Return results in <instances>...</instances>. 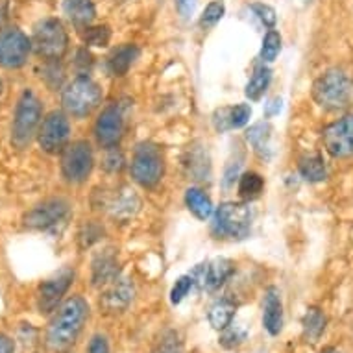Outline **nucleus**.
Masks as SVG:
<instances>
[{"label": "nucleus", "instance_id": "nucleus-7", "mask_svg": "<svg viewBox=\"0 0 353 353\" xmlns=\"http://www.w3.org/2000/svg\"><path fill=\"white\" fill-rule=\"evenodd\" d=\"M130 172L141 187H145V189L156 187L165 172V159H163L161 148L154 143L137 145L134 157H132Z\"/></svg>", "mask_w": 353, "mask_h": 353}, {"label": "nucleus", "instance_id": "nucleus-25", "mask_svg": "<svg viewBox=\"0 0 353 353\" xmlns=\"http://www.w3.org/2000/svg\"><path fill=\"white\" fill-rule=\"evenodd\" d=\"M270 81H272V70L268 69L267 65H261V67L254 70V74H252L250 81L246 83V91L244 93H246L250 100L257 102L263 94L267 93Z\"/></svg>", "mask_w": 353, "mask_h": 353}, {"label": "nucleus", "instance_id": "nucleus-6", "mask_svg": "<svg viewBox=\"0 0 353 353\" xmlns=\"http://www.w3.org/2000/svg\"><path fill=\"white\" fill-rule=\"evenodd\" d=\"M252 228V209L241 202L220 203L213 213V233L222 239L248 237Z\"/></svg>", "mask_w": 353, "mask_h": 353}, {"label": "nucleus", "instance_id": "nucleus-40", "mask_svg": "<svg viewBox=\"0 0 353 353\" xmlns=\"http://www.w3.org/2000/svg\"><path fill=\"white\" fill-rule=\"evenodd\" d=\"M87 353H110V344L104 335H94L89 342Z\"/></svg>", "mask_w": 353, "mask_h": 353}, {"label": "nucleus", "instance_id": "nucleus-24", "mask_svg": "<svg viewBox=\"0 0 353 353\" xmlns=\"http://www.w3.org/2000/svg\"><path fill=\"white\" fill-rule=\"evenodd\" d=\"M185 205L198 220H208L213 216L214 209L211 198L198 187H189L185 191Z\"/></svg>", "mask_w": 353, "mask_h": 353}, {"label": "nucleus", "instance_id": "nucleus-30", "mask_svg": "<svg viewBox=\"0 0 353 353\" xmlns=\"http://www.w3.org/2000/svg\"><path fill=\"white\" fill-rule=\"evenodd\" d=\"M279 52H281V34H279L278 30L270 28L265 34V37H263V45H261V59L263 61H267V63H270V61H274V59L278 58Z\"/></svg>", "mask_w": 353, "mask_h": 353}, {"label": "nucleus", "instance_id": "nucleus-32", "mask_svg": "<svg viewBox=\"0 0 353 353\" xmlns=\"http://www.w3.org/2000/svg\"><path fill=\"white\" fill-rule=\"evenodd\" d=\"M111 41V30L110 26H87L85 32H83V43L89 45V47L104 48L110 45Z\"/></svg>", "mask_w": 353, "mask_h": 353}, {"label": "nucleus", "instance_id": "nucleus-33", "mask_svg": "<svg viewBox=\"0 0 353 353\" xmlns=\"http://www.w3.org/2000/svg\"><path fill=\"white\" fill-rule=\"evenodd\" d=\"M194 285H196V281L192 278V274H185V276H181V278L176 279V283H174L172 290H170V301H172L174 305L181 303L183 298L191 292V289Z\"/></svg>", "mask_w": 353, "mask_h": 353}, {"label": "nucleus", "instance_id": "nucleus-13", "mask_svg": "<svg viewBox=\"0 0 353 353\" xmlns=\"http://www.w3.org/2000/svg\"><path fill=\"white\" fill-rule=\"evenodd\" d=\"M72 279H74V270L61 268L59 272L54 274L52 278H48L47 281H43L39 285V290H37V309H39V313L50 314L58 309L59 301L63 300V296L67 294Z\"/></svg>", "mask_w": 353, "mask_h": 353}, {"label": "nucleus", "instance_id": "nucleus-21", "mask_svg": "<svg viewBox=\"0 0 353 353\" xmlns=\"http://www.w3.org/2000/svg\"><path fill=\"white\" fill-rule=\"evenodd\" d=\"M139 47L134 43H126L115 48L111 52L110 59H108V69L113 76H124L128 74V70L132 69V65L135 63V59L139 58Z\"/></svg>", "mask_w": 353, "mask_h": 353}, {"label": "nucleus", "instance_id": "nucleus-4", "mask_svg": "<svg viewBox=\"0 0 353 353\" xmlns=\"http://www.w3.org/2000/svg\"><path fill=\"white\" fill-rule=\"evenodd\" d=\"M100 102H102V89L97 81L83 74L76 76L74 80L69 81L61 93L63 110L76 119L91 115Z\"/></svg>", "mask_w": 353, "mask_h": 353}, {"label": "nucleus", "instance_id": "nucleus-41", "mask_svg": "<svg viewBox=\"0 0 353 353\" xmlns=\"http://www.w3.org/2000/svg\"><path fill=\"white\" fill-rule=\"evenodd\" d=\"M0 353H15V344L4 333H0Z\"/></svg>", "mask_w": 353, "mask_h": 353}, {"label": "nucleus", "instance_id": "nucleus-12", "mask_svg": "<svg viewBox=\"0 0 353 353\" xmlns=\"http://www.w3.org/2000/svg\"><path fill=\"white\" fill-rule=\"evenodd\" d=\"M322 143L325 152L335 159L353 157V115H344L325 126L322 132Z\"/></svg>", "mask_w": 353, "mask_h": 353}, {"label": "nucleus", "instance_id": "nucleus-2", "mask_svg": "<svg viewBox=\"0 0 353 353\" xmlns=\"http://www.w3.org/2000/svg\"><path fill=\"white\" fill-rule=\"evenodd\" d=\"M314 102L327 111H341L353 102V78L341 69H330L314 80Z\"/></svg>", "mask_w": 353, "mask_h": 353}, {"label": "nucleus", "instance_id": "nucleus-17", "mask_svg": "<svg viewBox=\"0 0 353 353\" xmlns=\"http://www.w3.org/2000/svg\"><path fill=\"white\" fill-rule=\"evenodd\" d=\"M132 300H134V285L130 283V279L117 278L102 294L100 305L104 307L108 313H121L132 303Z\"/></svg>", "mask_w": 353, "mask_h": 353}, {"label": "nucleus", "instance_id": "nucleus-44", "mask_svg": "<svg viewBox=\"0 0 353 353\" xmlns=\"http://www.w3.org/2000/svg\"><path fill=\"white\" fill-rule=\"evenodd\" d=\"M2 89H4V85H2V80H0V94H2Z\"/></svg>", "mask_w": 353, "mask_h": 353}, {"label": "nucleus", "instance_id": "nucleus-31", "mask_svg": "<svg viewBox=\"0 0 353 353\" xmlns=\"http://www.w3.org/2000/svg\"><path fill=\"white\" fill-rule=\"evenodd\" d=\"M224 13H226L224 0H211L208 6H205V10H203L202 17H200V26L205 30L213 28V26H216L222 21Z\"/></svg>", "mask_w": 353, "mask_h": 353}, {"label": "nucleus", "instance_id": "nucleus-5", "mask_svg": "<svg viewBox=\"0 0 353 353\" xmlns=\"http://www.w3.org/2000/svg\"><path fill=\"white\" fill-rule=\"evenodd\" d=\"M32 50L47 61H59L69 50V35L59 19H45L34 28Z\"/></svg>", "mask_w": 353, "mask_h": 353}, {"label": "nucleus", "instance_id": "nucleus-42", "mask_svg": "<svg viewBox=\"0 0 353 353\" xmlns=\"http://www.w3.org/2000/svg\"><path fill=\"white\" fill-rule=\"evenodd\" d=\"M279 111H281V99H274L270 100L267 104V108H265V115L270 119V117L278 115Z\"/></svg>", "mask_w": 353, "mask_h": 353}, {"label": "nucleus", "instance_id": "nucleus-10", "mask_svg": "<svg viewBox=\"0 0 353 353\" xmlns=\"http://www.w3.org/2000/svg\"><path fill=\"white\" fill-rule=\"evenodd\" d=\"M70 135V122L63 111H52L41 122L37 141L43 152L47 154H59L67 148V141Z\"/></svg>", "mask_w": 353, "mask_h": 353}, {"label": "nucleus", "instance_id": "nucleus-27", "mask_svg": "<svg viewBox=\"0 0 353 353\" xmlns=\"http://www.w3.org/2000/svg\"><path fill=\"white\" fill-rule=\"evenodd\" d=\"M300 174L301 178L307 181H322L327 176V168H325L324 159L320 156H305L300 161Z\"/></svg>", "mask_w": 353, "mask_h": 353}, {"label": "nucleus", "instance_id": "nucleus-1", "mask_svg": "<svg viewBox=\"0 0 353 353\" xmlns=\"http://www.w3.org/2000/svg\"><path fill=\"white\" fill-rule=\"evenodd\" d=\"M89 319V303L81 296L65 300L54 313L47 331V342L56 353L69 352Z\"/></svg>", "mask_w": 353, "mask_h": 353}, {"label": "nucleus", "instance_id": "nucleus-34", "mask_svg": "<svg viewBox=\"0 0 353 353\" xmlns=\"http://www.w3.org/2000/svg\"><path fill=\"white\" fill-rule=\"evenodd\" d=\"M244 341H246V330L237 324H230L224 330V335L220 339V344L224 347H237Z\"/></svg>", "mask_w": 353, "mask_h": 353}, {"label": "nucleus", "instance_id": "nucleus-38", "mask_svg": "<svg viewBox=\"0 0 353 353\" xmlns=\"http://www.w3.org/2000/svg\"><path fill=\"white\" fill-rule=\"evenodd\" d=\"M108 154H105V161H104V167L111 172H117V170H121L124 167V157L119 150H117L115 146L113 148H105Z\"/></svg>", "mask_w": 353, "mask_h": 353}, {"label": "nucleus", "instance_id": "nucleus-8", "mask_svg": "<svg viewBox=\"0 0 353 353\" xmlns=\"http://www.w3.org/2000/svg\"><path fill=\"white\" fill-rule=\"evenodd\" d=\"M94 167V154L87 141H76L61 152V174L69 183L85 181Z\"/></svg>", "mask_w": 353, "mask_h": 353}, {"label": "nucleus", "instance_id": "nucleus-29", "mask_svg": "<svg viewBox=\"0 0 353 353\" xmlns=\"http://www.w3.org/2000/svg\"><path fill=\"white\" fill-rule=\"evenodd\" d=\"M141 202L137 194L134 191H130V189H124L122 194L119 198H115V202H113V216H119V219H130V216H134L135 211L139 209Z\"/></svg>", "mask_w": 353, "mask_h": 353}, {"label": "nucleus", "instance_id": "nucleus-26", "mask_svg": "<svg viewBox=\"0 0 353 353\" xmlns=\"http://www.w3.org/2000/svg\"><path fill=\"white\" fill-rule=\"evenodd\" d=\"M301 327H303V336H305L307 341H319L325 330L324 313L320 309H316V307L307 309L305 316L301 320Z\"/></svg>", "mask_w": 353, "mask_h": 353}, {"label": "nucleus", "instance_id": "nucleus-35", "mask_svg": "<svg viewBox=\"0 0 353 353\" xmlns=\"http://www.w3.org/2000/svg\"><path fill=\"white\" fill-rule=\"evenodd\" d=\"M252 12L257 19H259L261 23L265 24L267 28H274L276 23H278V15H276V10L272 6H268L265 2H254L252 4Z\"/></svg>", "mask_w": 353, "mask_h": 353}, {"label": "nucleus", "instance_id": "nucleus-28", "mask_svg": "<svg viewBox=\"0 0 353 353\" xmlns=\"http://www.w3.org/2000/svg\"><path fill=\"white\" fill-rule=\"evenodd\" d=\"M265 189V180L257 172H244L239 178V194L244 200H255Z\"/></svg>", "mask_w": 353, "mask_h": 353}, {"label": "nucleus", "instance_id": "nucleus-9", "mask_svg": "<svg viewBox=\"0 0 353 353\" xmlns=\"http://www.w3.org/2000/svg\"><path fill=\"white\" fill-rule=\"evenodd\" d=\"M70 213V203L65 198H48L24 213L23 224L28 230H50L61 224Z\"/></svg>", "mask_w": 353, "mask_h": 353}, {"label": "nucleus", "instance_id": "nucleus-22", "mask_svg": "<svg viewBox=\"0 0 353 353\" xmlns=\"http://www.w3.org/2000/svg\"><path fill=\"white\" fill-rule=\"evenodd\" d=\"M63 13L76 26H91L97 17L93 0H63Z\"/></svg>", "mask_w": 353, "mask_h": 353}, {"label": "nucleus", "instance_id": "nucleus-14", "mask_svg": "<svg viewBox=\"0 0 353 353\" xmlns=\"http://www.w3.org/2000/svg\"><path fill=\"white\" fill-rule=\"evenodd\" d=\"M124 135V115H122L121 105H108L97 119L94 124V137L100 146L113 148L119 145V141Z\"/></svg>", "mask_w": 353, "mask_h": 353}, {"label": "nucleus", "instance_id": "nucleus-37", "mask_svg": "<svg viewBox=\"0 0 353 353\" xmlns=\"http://www.w3.org/2000/svg\"><path fill=\"white\" fill-rule=\"evenodd\" d=\"M152 353H183L181 352V344L178 341V335L176 333H167V335L163 336L161 341L157 342L156 350Z\"/></svg>", "mask_w": 353, "mask_h": 353}, {"label": "nucleus", "instance_id": "nucleus-15", "mask_svg": "<svg viewBox=\"0 0 353 353\" xmlns=\"http://www.w3.org/2000/svg\"><path fill=\"white\" fill-rule=\"evenodd\" d=\"M232 274H233L232 261L224 259V257H219V259L209 261V263H205V265H200V267L194 268L192 278H194L196 283L202 285L203 289L213 290L224 283Z\"/></svg>", "mask_w": 353, "mask_h": 353}, {"label": "nucleus", "instance_id": "nucleus-3", "mask_svg": "<svg viewBox=\"0 0 353 353\" xmlns=\"http://www.w3.org/2000/svg\"><path fill=\"white\" fill-rule=\"evenodd\" d=\"M43 122V108L41 100L32 89H24L19 97L15 113H13L12 143L15 148L23 150L32 143Z\"/></svg>", "mask_w": 353, "mask_h": 353}, {"label": "nucleus", "instance_id": "nucleus-18", "mask_svg": "<svg viewBox=\"0 0 353 353\" xmlns=\"http://www.w3.org/2000/svg\"><path fill=\"white\" fill-rule=\"evenodd\" d=\"M91 278H93V285L97 287H105L119 278V257H117L115 250L105 248L94 255Z\"/></svg>", "mask_w": 353, "mask_h": 353}, {"label": "nucleus", "instance_id": "nucleus-19", "mask_svg": "<svg viewBox=\"0 0 353 353\" xmlns=\"http://www.w3.org/2000/svg\"><path fill=\"white\" fill-rule=\"evenodd\" d=\"M252 117V108L250 104H237L230 108H220L214 111L213 126L216 132H230V130H239L248 124Z\"/></svg>", "mask_w": 353, "mask_h": 353}, {"label": "nucleus", "instance_id": "nucleus-11", "mask_svg": "<svg viewBox=\"0 0 353 353\" xmlns=\"http://www.w3.org/2000/svg\"><path fill=\"white\" fill-rule=\"evenodd\" d=\"M32 52V39L19 28H6L0 32V67L21 69Z\"/></svg>", "mask_w": 353, "mask_h": 353}, {"label": "nucleus", "instance_id": "nucleus-36", "mask_svg": "<svg viewBox=\"0 0 353 353\" xmlns=\"http://www.w3.org/2000/svg\"><path fill=\"white\" fill-rule=\"evenodd\" d=\"M102 233H104V228L99 226L97 222H87L83 230L80 232V244L81 248H87V246H91L97 241H100L102 237Z\"/></svg>", "mask_w": 353, "mask_h": 353}, {"label": "nucleus", "instance_id": "nucleus-43", "mask_svg": "<svg viewBox=\"0 0 353 353\" xmlns=\"http://www.w3.org/2000/svg\"><path fill=\"white\" fill-rule=\"evenodd\" d=\"M320 353H341L339 350H335V347H325L324 352H320Z\"/></svg>", "mask_w": 353, "mask_h": 353}, {"label": "nucleus", "instance_id": "nucleus-16", "mask_svg": "<svg viewBox=\"0 0 353 353\" xmlns=\"http://www.w3.org/2000/svg\"><path fill=\"white\" fill-rule=\"evenodd\" d=\"M263 325L272 336L283 330V301L281 292L276 287H268L263 300Z\"/></svg>", "mask_w": 353, "mask_h": 353}, {"label": "nucleus", "instance_id": "nucleus-20", "mask_svg": "<svg viewBox=\"0 0 353 353\" xmlns=\"http://www.w3.org/2000/svg\"><path fill=\"white\" fill-rule=\"evenodd\" d=\"M272 124L267 121L257 122L246 132V139L261 159L272 157Z\"/></svg>", "mask_w": 353, "mask_h": 353}, {"label": "nucleus", "instance_id": "nucleus-39", "mask_svg": "<svg viewBox=\"0 0 353 353\" xmlns=\"http://www.w3.org/2000/svg\"><path fill=\"white\" fill-rule=\"evenodd\" d=\"M174 2H176V10L183 19L192 17L194 12H196L198 0H174Z\"/></svg>", "mask_w": 353, "mask_h": 353}, {"label": "nucleus", "instance_id": "nucleus-23", "mask_svg": "<svg viewBox=\"0 0 353 353\" xmlns=\"http://www.w3.org/2000/svg\"><path fill=\"white\" fill-rule=\"evenodd\" d=\"M235 311H237V303L230 298H222V300H216L209 309V324L213 325L214 330L224 331L228 325L232 324L233 319H235Z\"/></svg>", "mask_w": 353, "mask_h": 353}]
</instances>
